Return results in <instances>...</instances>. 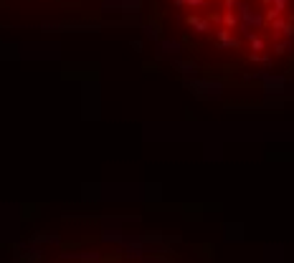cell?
<instances>
[{"instance_id":"7a4b0ae2","label":"cell","mask_w":294,"mask_h":263,"mask_svg":"<svg viewBox=\"0 0 294 263\" xmlns=\"http://www.w3.org/2000/svg\"><path fill=\"white\" fill-rule=\"evenodd\" d=\"M36 263H178V261L167 258L165 253H142V250H130L112 243H97V246L59 250V253H46Z\"/></svg>"},{"instance_id":"6da1fadb","label":"cell","mask_w":294,"mask_h":263,"mask_svg":"<svg viewBox=\"0 0 294 263\" xmlns=\"http://www.w3.org/2000/svg\"><path fill=\"white\" fill-rule=\"evenodd\" d=\"M163 38L203 66L274 71L294 58V0H152Z\"/></svg>"}]
</instances>
